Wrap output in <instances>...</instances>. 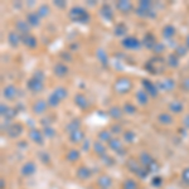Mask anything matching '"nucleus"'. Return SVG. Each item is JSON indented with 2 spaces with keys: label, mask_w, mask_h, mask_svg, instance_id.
<instances>
[{
  "label": "nucleus",
  "mask_w": 189,
  "mask_h": 189,
  "mask_svg": "<svg viewBox=\"0 0 189 189\" xmlns=\"http://www.w3.org/2000/svg\"><path fill=\"white\" fill-rule=\"evenodd\" d=\"M152 49H154V52L156 53V54H160L161 52H164V44H161V43H156V45L154 47V48H152Z\"/></svg>",
  "instance_id": "50"
},
{
  "label": "nucleus",
  "mask_w": 189,
  "mask_h": 189,
  "mask_svg": "<svg viewBox=\"0 0 189 189\" xmlns=\"http://www.w3.org/2000/svg\"><path fill=\"white\" fill-rule=\"evenodd\" d=\"M27 23L30 27L39 25V15L37 14V11H34V13H29L27 15Z\"/></svg>",
  "instance_id": "15"
},
{
  "label": "nucleus",
  "mask_w": 189,
  "mask_h": 189,
  "mask_svg": "<svg viewBox=\"0 0 189 189\" xmlns=\"http://www.w3.org/2000/svg\"><path fill=\"white\" fill-rule=\"evenodd\" d=\"M183 103L180 102V101H173V102H170V105H169V110L172 111V112H174V114H179V112H182L183 111Z\"/></svg>",
  "instance_id": "21"
},
{
  "label": "nucleus",
  "mask_w": 189,
  "mask_h": 189,
  "mask_svg": "<svg viewBox=\"0 0 189 189\" xmlns=\"http://www.w3.org/2000/svg\"><path fill=\"white\" fill-rule=\"evenodd\" d=\"M93 148H94V151H96L98 155L105 154V145H103L102 141H96V143L93 144Z\"/></svg>",
  "instance_id": "32"
},
{
  "label": "nucleus",
  "mask_w": 189,
  "mask_h": 189,
  "mask_svg": "<svg viewBox=\"0 0 189 189\" xmlns=\"http://www.w3.org/2000/svg\"><path fill=\"white\" fill-rule=\"evenodd\" d=\"M37 14L39 15V18H45L49 14V6L48 5H40L37 10Z\"/></svg>",
  "instance_id": "29"
},
{
  "label": "nucleus",
  "mask_w": 189,
  "mask_h": 189,
  "mask_svg": "<svg viewBox=\"0 0 189 189\" xmlns=\"http://www.w3.org/2000/svg\"><path fill=\"white\" fill-rule=\"evenodd\" d=\"M122 45L127 49H137L140 48V40L135 37H127L122 40Z\"/></svg>",
  "instance_id": "6"
},
{
  "label": "nucleus",
  "mask_w": 189,
  "mask_h": 189,
  "mask_svg": "<svg viewBox=\"0 0 189 189\" xmlns=\"http://www.w3.org/2000/svg\"><path fill=\"white\" fill-rule=\"evenodd\" d=\"M15 29L19 34H21L23 37H25V35H29V29H30V25L28 24L27 21L24 20H18L17 24H15Z\"/></svg>",
  "instance_id": "7"
},
{
  "label": "nucleus",
  "mask_w": 189,
  "mask_h": 189,
  "mask_svg": "<svg viewBox=\"0 0 189 189\" xmlns=\"http://www.w3.org/2000/svg\"><path fill=\"white\" fill-rule=\"evenodd\" d=\"M174 34H175V28H174L173 25H167V27L163 29V35H164V37L167 38V39L174 37Z\"/></svg>",
  "instance_id": "27"
},
{
  "label": "nucleus",
  "mask_w": 189,
  "mask_h": 189,
  "mask_svg": "<svg viewBox=\"0 0 189 189\" xmlns=\"http://www.w3.org/2000/svg\"><path fill=\"white\" fill-rule=\"evenodd\" d=\"M135 137H136V135H135V133L134 131H125L124 133V139L126 140V143H133V141L135 140Z\"/></svg>",
  "instance_id": "40"
},
{
  "label": "nucleus",
  "mask_w": 189,
  "mask_h": 189,
  "mask_svg": "<svg viewBox=\"0 0 189 189\" xmlns=\"http://www.w3.org/2000/svg\"><path fill=\"white\" fill-rule=\"evenodd\" d=\"M116 8L119 9L121 13H129L130 10H133V4L126 0H120V2L116 3Z\"/></svg>",
  "instance_id": "12"
},
{
  "label": "nucleus",
  "mask_w": 189,
  "mask_h": 189,
  "mask_svg": "<svg viewBox=\"0 0 189 189\" xmlns=\"http://www.w3.org/2000/svg\"><path fill=\"white\" fill-rule=\"evenodd\" d=\"M185 47H187V48H189V35H188L187 39H185Z\"/></svg>",
  "instance_id": "58"
},
{
  "label": "nucleus",
  "mask_w": 189,
  "mask_h": 189,
  "mask_svg": "<svg viewBox=\"0 0 189 189\" xmlns=\"http://www.w3.org/2000/svg\"><path fill=\"white\" fill-rule=\"evenodd\" d=\"M140 160H141V163H143L145 167H149V165L154 161L151 159V156L148 154V152H143V154H141V156H140Z\"/></svg>",
  "instance_id": "34"
},
{
  "label": "nucleus",
  "mask_w": 189,
  "mask_h": 189,
  "mask_svg": "<svg viewBox=\"0 0 189 189\" xmlns=\"http://www.w3.org/2000/svg\"><path fill=\"white\" fill-rule=\"evenodd\" d=\"M53 93H54L60 100H63V98L67 97V90H66L64 87H57V88L54 90Z\"/></svg>",
  "instance_id": "30"
},
{
  "label": "nucleus",
  "mask_w": 189,
  "mask_h": 189,
  "mask_svg": "<svg viewBox=\"0 0 189 189\" xmlns=\"http://www.w3.org/2000/svg\"><path fill=\"white\" fill-rule=\"evenodd\" d=\"M122 114H124V111L120 107H116V106H114V107H111L109 110V115L112 117V119H115V120H120L122 117Z\"/></svg>",
  "instance_id": "20"
},
{
  "label": "nucleus",
  "mask_w": 189,
  "mask_h": 189,
  "mask_svg": "<svg viewBox=\"0 0 189 189\" xmlns=\"http://www.w3.org/2000/svg\"><path fill=\"white\" fill-rule=\"evenodd\" d=\"M124 189H137V185H136V183H135L134 180L129 179V180L125 182V184H124Z\"/></svg>",
  "instance_id": "46"
},
{
  "label": "nucleus",
  "mask_w": 189,
  "mask_h": 189,
  "mask_svg": "<svg viewBox=\"0 0 189 189\" xmlns=\"http://www.w3.org/2000/svg\"><path fill=\"white\" fill-rule=\"evenodd\" d=\"M101 13H102L103 18H106L107 20H111V19L114 18V11L111 10L110 5H107V4H105V5L102 6V9H101Z\"/></svg>",
  "instance_id": "23"
},
{
  "label": "nucleus",
  "mask_w": 189,
  "mask_h": 189,
  "mask_svg": "<svg viewBox=\"0 0 189 189\" xmlns=\"http://www.w3.org/2000/svg\"><path fill=\"white\" fill-rule=\"evenodd\" d=\"M66 129H67V131H69L71 134L75 133V131H77V130H79V120H78V119H77V120H72V121H71V122L66 126Z\"/></svg>",
  "instance_id": "26"
},
{
  "label": "nucleus",
  "mask_w": 189,
  "mask_h": 189,
  "mask_svg": "<svg viewBox=\"0 0 189 189\" xmlns=\"http://www.w3.org/2000/svg\"><path fill=\"white\" fill-rule=\"evenodd\" d=\"M183 176H184V180H187V182H189V169L184 172V174H183Z\"/></svg>",
  "instance_id": "57"
},
{
  "label": "nucleus",
  "mask_w": 189,
  "mask_h": 189,
  "mask_svg": "<svg viewBox=\"0 0 189 189\" xmlns=\"http://www.w3.org/2000/svg\"><path fill=\"white\" fill-rule=\"evenodd\" d=\"M28 88L32 91V92H40L42 90H43V87H44V85H43V81H40V79H37V78H30L29 81H28Z\"/></svg>",
  "instance_id": "5"
},
{
  "label": "nucleus",
  "mask_w": 189,
  "mask_h": 189,
  "mask_svg": "<svg viewBox=\"0 0 189 189\" xmlns=\"http://www.w3.org/2000/svg\"><path fill=\"white\" fill-rule=\"evenodd\" d=\"M127 167L130 168V169H131V170H134V172H136V173H139L140 172V168H139V164L135 161V160H130L129 161V164H127Z\"/></svg>",
  "instance_id": "45"
},
{
  "label": "nucleus",
  "mask_w": 189,
  "mask_h": 189,
  "mask_svg": "<svg viewBox=\"0 0 189 189\" xmlns=\"http://www.w3.org/2000/svg\"><path fill=\"white\" fill-rule=\"evenodd\" d=\"M21 133H23V126L20 124H13V125H10V127L8 129V135L10 137H17Z\"/></svg>",
  "instance_id": "9"
},
{
  "label": "nucleus",
  "mask_w": 189,
  "mask_h": 189,
  "mask_svg": "<svg viewBox=\"0 0 189 189\" xmlns=\"http://www.w3.org/2000/svg\"><path fill=\"white\" fill-rule=\"evenodd\" d=\"M163 90H167V91H172L173 88H174V86H175V82L173 81V79H170V78H168V79H165V81H163V82H160V85H159Z\"/></svg>",
  "instance_id": "24"
},
{
  "label": "nucleus",
  "mask_w": 189,
  "mask_h": 189,
  "mask_svg": "<svg viewBox=\"0 0 189 189\" xmlns=\"http://www.w3.org/2000/svg\"><path fill=\"white\" fill-rule=\"evenodd\" d=\"M21 40L30 49L35 48V45H37V39H35V37H33V35H30V34L25 35V37H21Z\"/></svg>",
  "instance_id": "16"
},
{
  "label": "nucleus",
  "mask_w": 189,
  "mask_h": 189,
  "mask_svg": "<svg viewBox=\"0 0 189 189\" xmlns=\"http://www.w3.org/2000/svg\"><path fill=\"white\" fill-rule=\"evenodd\" d=\"M111 130H112V131H121V126L120 125H114L111 127Z\"/></svg>",
  "instance_id": "56"
},
{
  "label": "nucleus",
  "mask_w": 189,
  "mask_h": 189,
  "mask_svg": "<svg viewBox=\"0 0 189 189\" xmlns=\"http://www.w3.org/2000/svg\"><path fill=\"white\" fill-rule=\"evenodd\" d=\"M0 110H2V115H3V116H5V115L8 114V111H9V107L3 103L2 106H0Z\"/></svg>",
  "instance_id": "53"
},
{
  "label": "nucleus",
  "mask_w": 189,
  "mask_h": 189,
  "mask_svg": "<svg viewBox=\"0 0 189 189\" xmlns=\"http://www.w3.org/2000/svg\"><path fill=\"white\" fill-rule=\"evenodd\" d=\"M60 101H61V100L58 98L54 93H52L51 96L48 97V101H47V102H48V105H49V106H52V107H56V106H57L58 103H60Z\"/></svg>",
  "instance_id": "39"
},
{
  "label": "nucleus",
  "mask_w": 189,
  "mask_h": 189,
  "mask_svg": "<svg viewBox=\"0 0 189 189\" xmlns=\"http://www.w3.org/2000/svg\"><path fill=\"white\" fill-rule=\"evenodd\" d=\"M183 88L184 90H187V91H189V78H185L184 81H183Z\"/></svg>",
  "instance_id": "54"
},
{
  "label": "nucleus",
  "mask_w": 189,
  "mask_h": 189,
  "mask_svg": "<svg viewBox=\"0 0 189 189\" xmlns=\"http://www.w3.org/2000/svg\"><path fill=\"white\" fill-rule=\"evenodd\" d=\"M114 88L117 93H127L131 91L133 88V82L130 81V78L127 77H120V78H117L116 82H115V85H114Z\"/></svg>",
  "instance_id": "3"
},
{
  "label": "nucleus",
  "mask_w": 189,
  "mask_h": 189,
  "mask_svg": "<svg viewBox=\"0 0 189 189\" xmlns=\"http://www.w3.org/2000/svg\"><path fill=\"white\" fill-rule=\"evenodd\" d=\"M30 139H32L33 141H35V143L42 144V141H43V135H42V133L39 131V130L34 129V130H32V131H30Z\"/></svg>",
  "instance_id": "22"
},
{
  "label": "nucleus",
  "mask_w": 189,
  "mask_h": 189,
  "mask_svg": "<svg viewBox=\"0 0 189 189\" xmlns=\"http://www.w3.org/2000/svg\"><path fill=\"white\" fill-rule=\"evenodd\" d=\"M17 112H18V111H17L15 109H9L8 114H6V115H5L4 117H5L6 120H11V119H13V117H14V116L17 115Z\"/></svg>",
  "instance_id": "48"
},
{
  "label": "nucleus",
  "mask_w": 189,
  "mask_h": 189,
  "mask_svg": "<svg viewBox=\"0 0 189 189\" xmlns=\"http://www.w3.org/2000/svg\"><path fill=\"white\" fill-rule=\"evenodd\" d=\"M158 121L163 125H168V124H172L173 122V117L168 112H161L159 116H158Z\"/></svg>",
  "instance_id": "19"
},
{
  "label": "nucleus",
  "mask_w": 189,
  "mask_h": 189,
  "mask_svg": "<svg viewBox=\"0 0 189 189\" xmlns=\"http://www.w3.org/2000/svg\"><path fill=\"white\" fill-rule=\"evenodd\" d=\"M44 135L48 136V137L54 136V130H53L52 127H49V126H45V127H44Z\"/></svg>",
  "instance_id": "49"
},
{
  "label": "nucleus",
  "mask_w": 189,
  "mask_h": 189,
  "mask_svg": "<svg viewBox=\"0 0 189 189\" xmlns=\"http://www.w3.org/2000/svg\"><path fill=\"white\" fill-rule=\"evenodd\" d=\"M97 58L100 60V62H102L103 64H107V56H106V52H103L102 49H98L96 53Z\"/></svg>",
  "instance_id": "41"
},
{
  "label": "nucleus",
  "mask_w": 189,
  "mask_h": 189,
  "mask_svg": "<svg viewBox=\"0 0 189 189\" xmlns=\"http://www.w3.org/2000/svg\"><path fill=\"white\" fill-rule=\"evenodd\" d=\"M143 86L146 91L148 94H150L151 97H156L158 96V86L155 83H152L149 79H143Z\"/></svg>",
  "instance_id": "4"
},
{
  "label": "nucleus",
  "mask_w": 189,
  "mask_h": 189,
  "mask_svg": "<svg viewBox=\"0 0 189 189\" xmlns=\"http://www.w3.org/2000/svg\"><path fill=\"white\" fill-rule=\"evenodd\" d=\"M122 111L126 112V114H129V115H134L136 112V106L133 105V103H130V102H126L124 105V110Z\"/></svg>",
  "instance_id": "31"
},
{
  "label": "nucleus",
  "mask_w": 189,
  "mask_h": 189,
  "mask_svg": "<svg viewBox=\"0 0 189 189\" xmlns=\"http://www.w3.org/2000/svg\"><path fill=\"white\" fill-rule=\"evenodd\" d=\"M126 30H127V28L124 23H119V24H116V27H115V34L116 35H124L126 33Z\"/></svg>",
  "instance_id": "33"
},
{
  "label": "nucleus",
  "mask_w": 189,
  "mask_h": 189,
  "mask_svg": "<svg viewBox=\"0 0 189 189\" xmlns=\"http://www.w3.org/2000/svg\"><path fill=\"white\" fill-rule=\"evenodd\" d=\"M20 35H19V33L18 32H10L9 33V35H8V42L13 45V47H17L18 44H19V42H20Z\"/></svg>",
  "instance_id": "17"
},
{
  "label": "nucleus",
  "mask_w": 189,
  "mask_h": 189,
  "mask_svg": "<svg viewBox=\"0 0 189 189\" xmlns=\"http://www.w3.org/2000/svg\"><path fill=\"white\" fill-rule=\"evenodd\" d=\"M78 156H79V154H78V151H76V150H71V151L68 152V154H67V159L71 160V161L77 160Z\"/></svg>",
  "instance_id": "44"
},
{
  "label": "nucleus",
  "mask_w": 189,
  "mask_h": 189,
  "mask_svg": "<svg viewBox=\"0 0 189 189\" xmlns=\"http://www.w3.org/2000/svg\"><path fill=\"white\" fill-rule=\"evenodd\" d=\"M183 121H184V126H185V127H189V114L184 117V120H183Z\"/></svg>",
  "instance_id": "55"
},
{
  "label": "nucleus",
  "mask_w": 189,
  "mask_h": 189,
  "mask_svg": "<svg viewBox=\"0 0 189 189\" xmlns=\"http://www.w3.org/2000/svg\"><path fill=\"white\" fill-rule=\"evenodd\" d=\"M77 175H78V178H81V179H86V178L90 176V170L87 168H85V167H82V168L78 169Z\"/></svg>",
  "instance_id": "38"
},
{
  "label": "nucleus",
  "mask_w": 189,
  "mask_h": 189,
  "mask_svg": "<svg viewBox=\"0 0 189 189\" xmlns=\"http://www.w3.org/2000/svg\"><path fill=\"white\" fill-rule=\"evenodd\" d=\"M47 106H48V102H45V101H43V100H39V101H37V102L33 105V111H34L35 114L40 115V114L45 112Z\"/></svg>",
  "instance_id": "11"
},
{
  "label": "nucleus",
  "mask_w": 189,
  "mask_h": 189,
  "mask_svg": "<svg viewBox=\"0 0 189 189\" xmlns=\"http://www.w3.org/2000/svg\"><path fill=\"white\" fill-rule=\"evenodd\" d=\"M3 96L6 100H13L17 96V88L13 85H9L3 90Z\"/></svg>",
  "instance_id": "10"
},
{
  "label": "nucleus",
  "mask_w": 189,
  "mask_h": 189,
  "mask_svg": "<svg viewBox=\"0 0 189 189\" xmlns=\"http://www.w3.org/2000/svg\"><path fill=\"white\" fill-rule=\"evenodd\" d=\"M75 102H76V105L78 106L79 109H82V110H85V109H87L88 107V101H87V98L83 96L82 93H78V94H76V97H75Z\"/></svg>",
  "instance_id": "13"
},
{
  "label": "nucleus",
  "mask_w": 189,
  "mask_h": 189,
  "mask_svg": "<svg viewBox=\"0 0 189 189\" xmlns=\"http://www.w3.org/2000/svg\"><path fill=\"white\" fill-rule=\"evenodd\" d=\"M167 63L170 66V67H176L178 66V56H176L175 53H173V54H170L169 57H168V60H167Z\"/></svg>",
  "instance_id": "35"
},
{
  "label": "nucleus",
  "mask_w": 189,
  "mask_h": 189,
  "mask_svg": "<svg viewBox=\"0 0 189 189\" xmlns=\"http://www.w3.org/2000/svg\"><path fill=\"white\" fill-rule=\"evenodd\" d=\"M98 137L101 141H111V133L110 131H101L98 134Z\"/></svg>",
  "instance_id": "42"
},
{
  "label": "nucleus",
  "mask_w": 189,
  "mask_h": 189,
  "mask_svg": "<svg viewBox=\"0 0 189 189\" xmlns=\"http://www.w3.org/2000/svg\"><path fill=\"white\" fill-rule=\"evenodd\" d=\"M98 184L102 187V188H107L111 185V179L109 178V176H106V175H102L101 178L98 179Z\"/></svg>",
  "instance_id": "36"
},
{
  "label": "nucleus",
  "mask_w": 189,
  "mask_h": 189,
  "mask_svg": "<svg viewBox=\"0 0 189 189\" xmlns=\"http://www.w3.org/2000/svg\"><path fill=\"white\" fill-rule=\"evenodd\" d=\"M156 43H158V40L155 38V35L152 34V33H146V35L144 37V44H145L146 48L152 49L156 45Z\"/></svg>",
  "instance_id": "8"
},
{
  "label": "nucleus",
  "mask_w": 189,
  "mask_h": 189,
  "mask_svg": "<svg viewBox=\"0 0 189 189\" xmlns=\"http://www.w3.org/2000/svg\"><path fill=\"white\" fill-rule=\"evenodd\" d=\"M187 47L185 45H178V47H176V48H175V54L176 56H178V57H183L185 53H187Z\"/></svg>",
  "instance_id": "43"
},
{
  "label": "nucleus",
  "mask_w": 189,
  "mask_h": 189,
  "mask_svg": "<svg viewBox=\"0 0 189 189\" xmlns=\"http://www.w3.org/2000/svg\"><path fill=\"white\" fill-rule=\"evenodd\" d=\"M69 18H71V20H73V21L87 23L90 20V14L86 11V9L81 8V6H75L69 11Z\"/></svg>",
  "instance_id": "2"
},
{
  "label": "nucleus",
  "mask_w": 189,
  "mask_h": 189,
  "mask_svg": "<svg viewBox=\"0 0 189 189\" xmlns=\"http://www.w3.org/2000/svg\"><path fill=\"white\" fill-rule=\"evenodd\" d=\"M23 174L24 175H30V174H33L34 172H35V165H34V163H32V161H29V163H27L24 167H23Z\"/></svg>",
  "instance_id": "25"
},
{
  "label": "nucleus",
  "mask_w": 189,
  "mask_h": 189,
  "mask_svg": "<svg viewBox=\"0 0 189 189\" xmlns=\"http://www.w3.org/2000/svg\"><path fill=\"white\" fill-rule=\"evenodd\" d=\"M165 63H167V62H165L163 58L155 57V58H151V60H149V62H146L145 68L149 71L150 73L156 75V73H161L163 71H164Z\"/></svg>",
  "instance_id": "1"
},
{
  "label": "nucleus",
  "mask_w": 189,
  "mask_h": 189,
  "mask_svg": "<svg viewBox=\"0 0 189 189\" xmlns=\"http://www.w3.org/2000/svg\"><path fill=\"white\" fill-rule=\"evenodd\" d=\"M34 78H37V79H40V81H43L44 79V75H43V72L42 71H37V72L34 73V76H33Z\"/></svg>",
  "instance_id": "52"
},
{
  "label": "nucleus",
  "mask_w": 189,
  "mask_h": 189,
  "mask_svg": "<svg viewBox=\"0 0 189 189\" xmlns=\"http://www.w3.org/2000/svg\"><path fill=\"white\" fill-rule=\"evenodd\" d=\"M139 8L144 9V10H150V8H151V2H148V0H143V2H140Z\"/></svg>",
  "instance_id": "47"
},
{
  "label": "nucleus",
  "mask_w": 189,
  "mask_h": 189,
  "mask_svg": "<svg viewBox=\"0 0 189 189\" xmlns=\"http://www.w3.org/2000/svg\"><path fill=\"white\" fill-rule=\"evenodd\" d=\"M109 145H110V148L112 149V150H115V151H119V150H121V148H122V144L120 143V140H111V141H109Z\"/></svg>",
  "instance_id": "37"
},
{
  "label": "nucleus",
  "mask_w": 189,
  "mask_h": 189,
  "mask_svg": "<svg viewBox=\"0 0 189 189\" xmlns=\"http://www.w3.org/2000/svg\"><path fill=\"white\" fill-rule=\"evenodd\" d=\"M71 141H73V143H79V141L85 137V134L81 131V130H77V131L71 134Z\"/></svg>",
  "instance_id": "28"
},
{
  "label": "nucleus",
  "mask_w": 189,
  "mask_h": 189,
  "mask_svg": "<svg viewBox=\"0 0 189 189\" xmlns=\"http://www.w3.org/2000/svg\"><path fill=\"white\" fill-rule=\"evenodd\" d=\"M148 98H149V94L146 93L145 90H140L136 92V100L140 105H146L148 103Z\"/></svg>",
  "instance_id": "18"
},
{
  "label": "nucleus",
  "mask_w": 189,
  "mask_h": 189,
  "mask_svg": "<svg viewBox=\"0 0 189 189\" xmlns=\"http://www.w3.org/2000/svg\"><path fill=\"white\" fill-rule=\"evenodd\" d=\"M54 71V75L58 76V77H64L67 73H68V67L63 63H57L53 68Z\"/></svg>",
  "instance_id": "14"
},
{
  "label": "nucleus",
  "mask_w": 189,
  "mask_h": 189,
  "mask_svg": "<svg viewBox=\"0 0 189 189\" xmlns=\"http://www.w3.org/2000/svg\"><path fill=\"white\" fill-rule=\"evenodd\" d=\"M54 5L57 8H60V9H64L66 8V2H63V0H56L54 2Z\"/></svg>",
  "instance_id": "51"
}]
</instances>
